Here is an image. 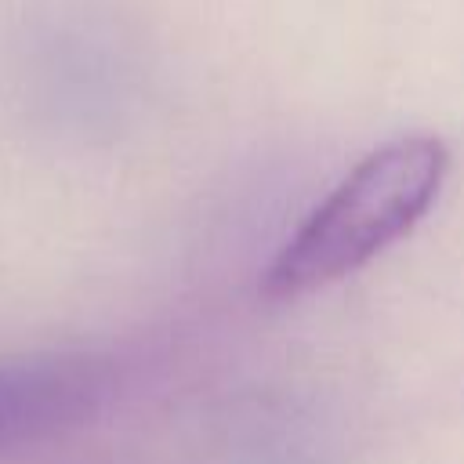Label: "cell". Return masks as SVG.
<instances>
[{"mask_svg": "<svg viewBox=\"0 0 464 464\" xmlns=\"http://www.w3.org/2000/svg\"><path fill=\"white\" fill-rule=\"evenodd\" d=\"M450 149L435 134H402L366 152L294 228L261 272L265 301H297L366 268L435 207Z\"/></svg>", "mask_w": 464, "mask_h": 464, "instance_id": "1", "label": "cell"}, {"mask_svg": "<svg viewBox=\"0 0 464 464\" xmlns=\"http://www.w3.org/2000/svg\"><path fill=\"white\" fill-rule=\"evenodd\" d=\"M116 370L91 352L0 359V453L69 435L112 399Z\"/></svg>", "mask_w": 464, "mask_h": 464, "instance_id": "2", "label": "cell"}]
</instances>
